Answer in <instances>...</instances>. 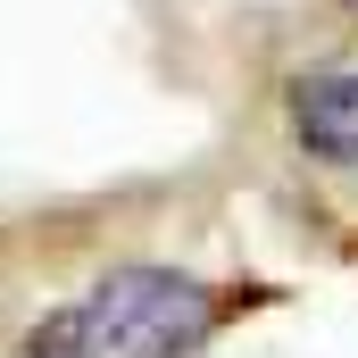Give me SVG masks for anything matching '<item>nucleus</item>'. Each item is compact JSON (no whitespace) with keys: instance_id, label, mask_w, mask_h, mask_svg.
Masks as SVG:
<instances>
[{"instance_id":"f257e3e1","label":"nucleus","mask_w":358,"mask_h":358,"mask_svg":"<svg viewBox=\"0 0 358 358\" xmlns=\"http://www.w3.org/2000/svg\"><path fill=\"white\" fill-rule=\"evenodd\" d=\"M242 300L192 267H108L25 334V358H200Z\"/></svg>"}]
</instances>
